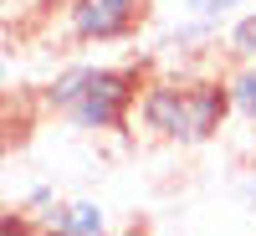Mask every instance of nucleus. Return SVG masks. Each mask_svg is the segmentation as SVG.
<instances>
[{"instance_id": "f257e3e1", "label": "nucleus", "mask_w": 256, "mask_h": 236, "mask_svg": "<svg viewBox=\"0 0 256 236\" xmlns=\"http://www.w3.org/2000/svg\"><path fill=\"white\" fill-rule=\"evenodd\" d=\"M230 123V93L226 72L200 67H154L134 98V128L169 149H200L220 139Z\"/></svg>"}, {"instance_id": "f03ea898", "label": "nucleus", "mask_w": 256, "mask_h": 236, "mask_svg": "<svg viewBox=\"0 0 256 236\" xmlns=\"http://www.w3.org/2000/svg\"><path fill=\"white\" fill-rule=\"evenodd\" d=\"M144 77L148 62H67L41 88V108L72 123L77 134H118L134 123V98Z\"/></svg>"}, {"instance_id": "7ed1b4c3", "label": "nucleus", "mask_w": 256, "mask_h": 236, "mask_svg": "<svg viewBox=\"0 0 256 236\" xmlns=\"http://www.w3.org/2000/svg\"><path fill=\"white\" fill-rule=\"evenodd\" d=\"M148 21V0H62V36L72 47H118Z\"/></svg>"}, {"instance_id": "20e7f679", "label": "nucleus", "mask_w": 256, "mask_h": 236, "mask_svg": "<svg viewBox=\"0 0 256 236\" xmlns=\"http://www.w3.org/2000/svg\"><path fill=\"white\" fill-rule=\"evenodd\" d=\"M36 226L56 231V236H98V231H108V210H102L98 200H67V205L56 200Z\"/></svg>"}, {"instance_id": "39448f33", "label": "nucleus", "mask_w": 256, "mask_h": 236, "mask_svg": "<svg viewBox=\"0 0 256 236\" xmlns=\"http://www.w3.org/2000/svg\"><path fill=\"white\" fill-rule=\"evenodd\" d=\"M220 52L230 62H256V6H241L220 26Z\"/></svg>"}, {"instance_id": "423d86ee", "label": "nucleus", "mask_w": 256, "mask_h": 236, "mask_svg": "<svg viewBox=\"0 0 256 236\" xmlns=\"http://www.w3.org/2000/svg\"><path fill=\"white\" fill-rule=\"evenodd\" d=\"M226 93H230V118L256 128V62H236L226 72Z\"/></svg>"}, {"instance_id": "0eeeda50", "label": "nucleus", "mask_w": 256, "mask_h": 236, "mask_svg": "<svg viewBox=\"0 0 256 236\" xmlns=\"http://www.w3.org/2000/svg\"><path fill=\"white\" fill-rule=\"evenodd\" d=\"M241 6H256V0H180V11H184V16H200V21H220V26H226V21L236 16Z\"/></svg>"}, {"instance_id": "6e6552de", "label": "nucleus", "mask_w": 256, "mask_h": 236, "mask_svg": "<svg viewBox=\"0 0 256 236\" xmlns=\"http://www.w3.org/2000/svg\"><path fill=\"white\" fill-rule=\"evenodd\" d=\"M241 200L256 210V159H251V175H246V185H241Z\"/></svg>"}, {"instance_id": "1a4fd4ad", "label": "nucleus", "mask_w": 256, "mask_h": 236, "mask_svg": "<svg viewBox=\"0 0 256 236\" xmlns=\"http://www.w3.org/2000/svg\"><path fill=\"white\" fill-rule=\"evenodd\" d=\"M10 67H16V62H10V47H6V41H0V88H6V82H10Z\"/></svg>"}]
</instances>
